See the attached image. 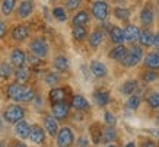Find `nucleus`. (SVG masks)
<instances>
[{
    "label": "nucleus",
    "mask_w": 159,
    "mask_h": 147,
    "mask_svg": "<svg viewBox=\"0 0 159 147\" xmlns=\"http://www.w3.org/2000/svg\"><path fill=\"white\" fill-rule=\"evenodd\" d=\"M137 42L140 44L142 48H149V47H153V33L150 32L149 29H143L140 31V35H139V41Z\"/></svg>",
    "instance_id": "obj_26"
},
{
    "label": "nucleus",
    "mask_w": 159,
    "mask_h": 147,
    "mask_svg": "<svg viewBox=\"0 0 159 147\" xmlns=\"http://www.w3.org/2000/svg\"><path fill=\"white\" fill-rule=\"evenodd\" d=\"M91 15L98 20V22H107L108 15H110V5L107 3L105 0H98L93 2L91 6Z\"/></svg>",
    "instance_id": "obj_5"
},
{
    "label": "nucleus",
    "mask_w": 159,
    "mask_h": 147,
    "mask_svg": "<svg viewBox=\"0 0 159 147\" xmlns=\"http://www.w3.org/2000/svg\"><path fill=\"white\" fill-rule=\"evenodd\" d=\"M12 147H28V146H26L24 141H15L13 144H12Z\"/></svg>",
    "instance_id": "obj_45"
},
{
    "label": "nucleus",
    "mask_w": 159,
    "mask_h": 147,
    "mask_svg": "<svg viewBox=\"0 0 159 147\" xmlns=\"http://www.w3.org/2000/svg\"><path fill=\"white\" fill-rule=\"evenodd\" d=\"M140 147H158V146H156V143H155L153 140H146V141L142 143Z\"/></svg>",
    "instance_id": "obj_43"
},
{
    "label": "nucleus",
    "mask_w": 159,
    "mask_h": 147,
    "mask_svg": "<svg viewBox=\"0 0 159 147\" xmlns=\"http://www.w3.org/2000/svg\"><path fill=\"white\" fill-rule=\"evenodd\" d=\"M7 33V25L5 20H0V39H3Z\"/></svg>",
    "instance_id": "obj_41"
},
{
    "label": "nucleus",
    "mask_w": 159,
    "mask_h": 147,
    "mask_svg": "<svg viewBox=\"0 0 159 147\" xmlns=\"http://www.w3.org/2000/svg\"><path fill=\"white\" fill-rule=\"evenodd\" d=\"M83 5V0H64V9L66 10H70V12H77L80 10Z\"/></svg>",
    "instance_id": "obj_37"
},
{
    "label": "nucleus",
    "mask_w": 159,
    "mask_h": 147,
    "mask_svg": "<svg viewBox=\"0 0 159 147\" xmlns=\"http://www.w3.org/2000/svg\"><path fill=\"white\" fill-rule=\"evenodd\" d=\"M77 144H79V147H88L89 146V140H88V137H80L77 140Z\"/></svg>",
    "instance_id": "obj_42"
},
{
    "label": "nucleus",
    "mask_w": 159,
    "mask_h": 147,
    "mask_svg": "<svg viewBox=\"0 0 159 147\" xmlns=\"http://www.w3.org/2000/svg\"><path fill=\"white\" fill-rule=\"evenodd\" d=\"M117 138V131L114 127H107L101 133V141L102 143H112Z\"/></svg>",
    "instance_id": "obj_35"
},
{
    "label": "nucleus",
    "mask_w": 159,
    "mask_h": 147,
    "mask_svg": "<svg viewBox=\"0 0 159 147\" xmlns=\"http://www.w3.org/2000/svg\"><path fill=\"white\" fill-rule=\"evenodd\" d=\"M29 35H31V29L28 25L18 24L10 29V39L15 42H25L29 38Z\"/></svg>",
    "instance_id": "obj_7"
},
{
    "label": "nucleus",
    "mask_w": 159,
    "mask_h": 147,
    "mask_svg": "<svg viewBox=\"0 0 159 147\" xmlns=\"http://www.w3.org/2000/svg\"><path fill=\"white\" fill-rule=\"evenodd\" d=\"M114 2H117V3H120V2H123V0H114Z\"/></svg>",
    "instance_id": "obj_50"
},
{
    "label": "nucleus",
    "mask_w": 159,
    "mask_h": 147,
    "mask_svg": "<svg viewBox=\"0 0 159 147\" xmlns=\"http://www.w3.org/2000/svg\"><path fill=\"white\" fill-rule=\"evenodd\" d=\"M153 47H156V50H159V31L156 33H153Z\"/></svg>",
    "instance_id": "obj_44"
},
{
    "label": "nucleus",
    "mask_w": 159,
    "mask_h": 147,
    "mask_svg": "<svg viewBox=\"0 0 159 147\" xmlns=\"http://www.w3.org/2000/svg\"><path fill=\"white\" fill-rule=\"evenodd\" d=\"M139 19H140V24L143 25L145 28H149L155 20L153 9H152L150 6H145V7L142 9V12H140V15H139Z\"/></svg>",
    "instance_id": "obj_23"
},
{
    "label": "nucleus",
    "mask_w": 159,
    "mask_h": 147,
    "mask_svg": "<svg viewBox=\"0 0 159 147\" xmlns=\"http://www.w3.org/2000/svg\"><path fill=\"white\" fill-rule=\"evenodd\" d=\"M108 35H110L111 42L114 44V45H121V44L125 42V41H124V32H123V28L117 26V25H112V26H111Z\"/></svg>",
    "instance_id": "obj_25"
},
{
    "label": "nucleus",
    "mask_w": 159,
    "mask_h": 147,
    "mask_svg": "<svg viewBox=\"0 0 159 147\" xmlns=\"http://www.w3.org/2000/svg\"><path fill=\"white\" fill-rule=\"evenodd\" d=\"M48 2H57V0H48Z\"/></svg>",
    "instance_id": "obj_51"
},
{
    "label": "nucleus",
    "mask_w": 159,
    "mask_h": 147,
    "mask_svg": "<svg viewBox=\"0 0 159 147\" xmlns=\"http://www.w3.org/2000/svg\"><path fill=\"white\" fill-rule=\"evenodd\" d=\"M158 71H153V70H146L142 73V80L145 83H153V82L158 80Z\"/></svg>",
    "instance_id": "obj_38"
},
{
    "label": "nucleus",
    "mask_w": 159,
    "mask_h": 147,
    "mask_svg": "<svg viewBox=\"0 0 159 147\" xmlns=\"http://www.w3.org/2000/svg\"><path fill=\"white\" fill-rule=\"evenodd\" d=\"M51 115L57 121H63L70 115V106L66 102H58V104H51Z\"/></svg>",
    "instance_id": "obj_11"
},
{
    "label": "nucleus",
    "mask_w": 159,
    "mask_h": 147,
    "mask_svg": "<svg viewBox=\"0 0 159 147\" xmlns=\"http://www.w3.org/2000/svg\"><path fill=\"white\" fill-rule=\"evenodd\" d=\"M112 13L116 16V19L121 20V22H129L131 18V10L129 7H124V6H117L114 7Z\"/></svg>",
    "instance_id": "obj_28"
},
{
    "label": "nucleus",
    "mask_w": 159,
    "mask_h": 147,
    "mask_svg": "<svg viewBox=\"0 0 159 147\" xmlns=\"http://www.w3.org/2000/svg\"><path fill=\"white\" fill-rule=\"evenodd\" d=\"M123 32H124V41H127L129 44L131 45H134L137 41H139V35H140V28L137 25H127L124 29H123Z\"/></svg>",
    "instance_id": "obj_15"
},
{
    "label": "nucleus",
    "mask_w": 159,
    "mask_h": 147,
    "mask_svg": "<svg viewBox=\"0 0 159 147\" xmlns=\"http://www.w3.org/2000/svg\"><path fill=\"white\" fill-rule=\"evenodd\" d=\"M26 2H34V0H26Z\"/></svg>",
    "instance_id": "obj_52"
},
{
    "label": "nucleus",
    "mask_w": 159,
    "mask_h": 147,
    "mask_svg": "<svg viewBox=\"0 0 159 147\" xmlns=\"http://www.w3.org/2000/svg\"><path fill=\"white\" fill-rule=\"evenodd\" d=\"M89 71H91V76L95 79H105L108 76V67L101 60H92L89 63Z\"/></svg>",
    "instance_id": "obj_9"
},
{
    "label": "nucleus",
    "mask_w": 159,
    "mask_h": 147,
    "mask_svg": "<svg viewBox=\"0 0 159 147\" xmlns=\"http://www.w3.org/2000/svg\"><path fill=\"white\" fill-rule=\"evenodd\" d=\"M15 134L20 138V140H26L29 137V131H31V124L25 119H20L18 122L15 124V128H13Z\"/></svg>",
    "instance_id": "obj_22"
},
{
    "label": "nucleus",
    "mask_w": 159,
    "mask_h": 147,
    "mask_svg": "<svg viewBox=\"0 0 159 147\" xmlns=\"http://www.w3.org/2000/svg\"><path fill=\"white\" fill-rule=\"evenodd\" d=\"M88 28L86 26H73L72 28V37L76 42H83L88 38Z\"/></svg>",
    "instance_id": "obj_31"
},
{
    "label": "nucleus",
    "mask_w": 159,
    "mask_h": 147,
    "mask_svg": "<svg viewBox=\"0 0 159 147\" xmlns=\"http://www.w3.org/2000/svg\"><path fill=\"white\" fill-rule=\"evenodd\" d=\"M104 38H105V35H104V31L102 29H95V31H92L89 35H88V44H89V47L92 48V50H97V48H99L102 45V42H104Z\"/></svg>",
    "instance_id": "obj_18"
},
{
    "label": "nucleus",
    "mask_w": 159,
    "mask_h": 147,
    "mask_svg": "<svg viewBox=\"0 0 159 147\" xmlns=\"http://www.w3.org/2000/svg\"><path fill=\"white\" fill-rule=\"evenodd\" d=\"M93 2H98V0H93Z\"/></svg>",
    "instance_id": "obj_53"
},
{
    "label": "nucleus",
    "mask_w": 159,
    "mask_h": 147,
    "mask_svg": "<svg viewBox=\"0 0 159 147\" xmlns=\"http://www.w3.org/2000/svg\"><path fill=\"white\" fill-rule=\"evenodd\" d=\"M0 147H7V144H6V141H3V140H2V141H0Z\"/></svg>",
    "instance_id": "obj_47"
},
{
    "label": "nucleus",
    "mask_w": 159,
    "mask_h": 147,
    "mask_svg": "<svg viewBox=\"0 0 159 147\" xmlns=\"http://www.w3.org/2000/svg\"><path fill=\"white\" fill-rule=\"evenodd\" d=\"M44 130L50 137H56L58 131V121L53 115H45L44 117Z\"/></svg>",
    "instance_id": "obj_21"
},
{
    "label": "nucleus",
    "mask_w": 159,
    "mask_h": 147,
    "mask_svg": "<svg viewBox=\"0 0 159 147\" xmlns=\"http://www.w3.org/2000/svg\"><path fill=\"white\" fill-rule=\"evenodd\" d=\"M45 137H47V133H45V130L44 127H41L39 124H34V125H31V131H29V140L31 143H34L37 146H41L45 143Z\"/></svg>",
    "instance_id": "obj_10"
},
{
    "label": "nucleus",
    "mask_w": 159,
    "mask_h": 147,
    "mask_svg": "<svg viewBox=\"0 0 159 147\" xmlns=\"http://www.w3.org/2000/svg\"><path fill=\"white\" fill-rule=\"evenodd\" d=\"M75 143V133L70 127L58 128L57 136H56V144L57 147H72Z\"/></svg>",
    "instance_id": "obj_6"
},
{
    "label": "nucleus",
    "mask_w": 159,
    "mask_h": 147,
    "mask_svg": "<svg viewBox=\"0 0 159 147\" xmlns=\"http://www.w3.org/2000/svg\"><path fill=\"white\" fill-rule=\"evenodd\" d=\"M143 48L140 45H133L131 48H127V52L124 54V57L121 58V66L127 67V69H131V67H136L142 60H143Z\"/></svg>",
    "instance_id": "obj_3"
},
{
    "label": "nucleus",
    "mask_w": 159,
    "mask_h": 147,
    "mask_svg": "<svg viewBox=\"0 0 159 147\" xmlns=\"http://www.w3.org/2000/svg\"><path fill=\"white\" fill-rule=\"evenodd\" d=\"M6 96L13 104H29L32 102L35 95V90L28 85H22L18 82H12L6 86Z\"/></svg>",
    "instance_id": "obj_1"
},
{
    "label": "nucleus",
    "mask_w": 159,
    "mask_h": 147,
    "mask_svg": "<svg viewBox=\"0 0 159 147\" xmlns=\"http://www.w3.org/2000/svg\"><path fill=\"white\" fill-rule=\"evenodd\" d=\"M107 147H117L116 144H110V146H107Z\"/></svg>",
    "instance_id": "obj_48"
},
{
    "label": "nucleus",
    "mask_w": 159,
    "mask_h": 147,
    "mask_svg": "<svg viewBox=\"0 0 159 147\" xmlns=\"http://www.w3.org/2000/svg\"><path fill=\"white\" fill-rule=\"evenodd\" d=\"M51 16L56 20H58V22H66L69 19L67 10L64 9L63 6H54L53 9H51Z\"/></svg>",
    "instance_id": "obj_34"
},
{
    "label": "nucleus",
    "mask_w": 159,
    "mask_h": 147,
    "mask_svg": "<svg viewBox=\"0 0 159 147\" xmlns=\"http://www.w3.org/2000/svg\"><path fill=\"white\" fill-rule=\"evenodd\" d=\"M140 104H142V98H140V95H136V93H133V95H130V98L127 99L125 108L130 109V111H136V109H139Z\"/></svg>",
    "instance_id": "obj_36"
},
{
    "label": "nucleus",
    "mask_w": 159,
    "mask_h": 147,
    "mask_svg": "<svg viewBox=\"0 0 159 147\" xmlns=\"http://www.w3.org/2000/svg\"><path fill=\"white\" fill-rule=\"evenodd\" d=\"M13 77H15V82L22 83V85H26L29 82V79H31V69L26 66L18 67V69H15V71H13Z\"/></svg>",
    "instance_id": "obj_24"
},
{
    "label": "nucleus",
    "mask_w": 159,
    "mask_h": 147,
    "mask_svg": "<svg viewBox=\"0 0 159 147\" xmlns=\"http://www.w3.org/2000/svg\"><path fill=\"white\" fill-rule=\"evenodd\" d=\"M92 99H93V104L95 105L104 108V106H107V105L110 104L111 95H110V92L105 89H97L92 93Z\"/></svg>",
    "instance_id": "obj_17"
},
{
    "label": "nucleus",
    "mask_w": 159,
    "mask_h": 147,
    "mask_svg": "<svg viewBox=\"0 0 159 147\" xmlns=\"http://www.w3.org/2000/svg\"><path fill=\"white\" fill-rule=\"evenodd\" d=\"M89 22H91V13L85 9L77 10L76 13L72 16L73 26H86Z\"/></svg>",
    "instance_id": "obj_19"
},
{
    "label": "nucleus",
    "mask_w": 159,
    "mask_h": 147,
    "mask_svg": "<svg viewBox=\"0 0 159 147\" xmlns=\"http://www.w3.org/2000/svg\"><path fill=\"white\" fill-rule=\"evenodd\" d=\"M125 52H127V47H125L124 44H121V45H116L114 48H111L110 52H108V57H110L111 60L121 61V58L124 57Z\"/></svg>",
    "instance_id": "obj_33"
},
{
    "label": "nucleus",
    "mask_w": 159,
    "mask_h": 147,
    "mask_svg": "<svg viewBox=\"0 0 159 147\" xmlns=\"http://www.w3.org/2000/svg\"><path fill=\"white\" fill-rule=\"evenodd\" d=\"M28 48H29V54H32L35 57L41 58V60L48 57V54H50V44L43 37H34V38L29 41Z\"/></svg>",
    "instance_id": "obj_2"
},
{
    "label": "nucleus",
    "mask_w": 159,
    "mask_h": 147,
    "mask_svg": "<svg viewBox=\"0 0 159 147\" xmlns=\"http://www.w3.org/2000/svg\"><path fill=\"white\" fill-rule=\"evenodd\" d=\"M25 114L26 111L20 104H10L7 105L3 111V119L7 124H16L20 119H25Z\"/></svg>",
    "instance_id": "obj_4"
},
{
    "label": "nucleus",
    "mask_w": 159,
    "mask_h": 147,
    "mask_svg": "<svg viewBox=\"0 0 159 147\" xmlns=\"http://www.w3.org/2000/svg\"><path fill=\"white\" fill-rule=\"evenodd\" d=\"M16 3H18V0H2V3H0V12L3 16H10V15L13 13V10L16 9Z\"/></svg>",
    "instance_id": "obj_32"
},
{
    "label": "nucleus",
    "mask_w": 159,
    "mask_h": 147,
    "mask_svg": "<svg viewBox=\"0 0 159 147\" xmlns=\"http://www.w3.org/2000/svg\"><path fill=\"white\" fill-rule=\"evenodd\" d=\"M104 121H105V124L108 125V127H114L116 125V115L111 114L110 111H105L104 112Z\"/></svg>",
    "instance_id": "obj_40"
},
{
    "label": "nucleus",
    "mask_w": 159,
    "mask_h": 147,
    "mask_svg": "<svg viewBox=\"0 0 159 147\" xmlns=\"http://www.w3.org/2000/svg\"><path fill=\"white\" fill-rule=\"evenodd\" d=\"M35 10V5L34 2H26V0H22L16 9V15L19 19H28L29 16H32Z\"/></svg>",
    "instance_id": "obj_14"
},
{
    "label": "nucleus",
    "mask_w": 159,
    "mask_h": 147,
    "mask_svg": "<svg viewBox=\"0 0 159 147\" xmlns=\"http://www.w3.org/2000/svg\"><path fill=\"white\" fill-rule=\"evenodd\" d=\"M67 98V89L63 86H56L51 87L48 92V99L51 104H58V102H66Z\"/></svg>",
    "instance_id": "obj_13"
},
{
    "label": "nucleus",
    "mask_w": 159,
    "mask_h": 147,
    "mask_svg": "<svg viewBox=\"0 0 159 147\" xmlns=\"http://www.w3.org/2000/svg\"><path fill=\"white\" fill-rule=\"evenodd\" d=\"M156 121H158V122H159V112H158V117H156Z\"/></svg>",
    "instance_id": "obj_49"
},
{
    "label": "nucleus",
    "mask_w": 159,
    "mask_h": 147,
    "mask_svg": "<svg viewBox=\"0 0 159 147\" xmlns=\"http://www.w3.org/2000/svg\"><path fill=\"white\" fill-rule=\"evenodd\" d=\"M53 67H54V71H57V73H67L70 70V61H69V58L66 56L58 54L54 58Z\"/></svg>",
    "instance_id": "obj_20"
},
{
    "label": "nucleus",
    "mask_w": 159,
    "mask_h": 147,
    "mask_svg": "<svg viewBox=\"0 0 159 147\" xmlns=\"http://www.w3.org/2000/svg\"><path fill=\"white\" fill-rule=\"evenodd\" d=\"M137 87H139L137 80H136V79H129V80H125L124 83L121 85L120 92L123 93V95H125V96H130V95L134 93L136 90H137Z\"/></svg>",
    "instance_id": "obj_27"
},
{
    "label": "nucleus",
    "mask_w": 159,
    "mask_h": 147,
    "mask_svg": "<svg viewBox=\"0 0 159 147\" xmlns=\"http://www.w3.org/2000/svg\"><path fill=\"white\" fill-rule=\"evenodd\" d=\"M69 106L72 109H75V111H77V112H85V111H89L91 104H89V100H88L83 95L76 93V95L72 96V100H70Z\"/></svg>",
    "instance_id": "obj_12"
},
{
    "label": "nucleus",
    "mask_w": 159,
    "mask_h": 147,
    "mask_svg": "<svg viewBox=\"0 0 159 147\" xmlns=\"http://www.w3.org/2000/svg\"><path fill=\"white\" fill-rule=\"evenodd\" d=\"M124 147H136V144L133 141H130V143H127V144H125Z\"/></svg>",
    "instance_id": "obj_46"
},
{
    "label": "nucleus",
    "mask_w": 159,
    "mask_h": 147,
    "mask_svg": "<svg viewBox=\"0 0 159 147\" xmlns=\"http://www.w3.org/2000/svg\"><path fill=\"white\" fill-rule=\"evenodd\" d=\"M13 66L9 61H0V79L2 80H9L10 77H13Z\"/></svg>",
    "instance_id": "obj_30"
},
{
    "label": "nucleus",
    "mask_w": 159,
    "mask_h": 147,
    "mask_svg": "<svg viewBox=\"0 0 159 147\" xmlns=\"http://www.w3.org/2000/svg\"><path fill=\"white\" fill-rule=\"evenodd\" d=\"M143 64L148 70L159 71V50L158 51H150L146 56H143Z\"/></svg>",
    "instance_id": "obj_16"
},
{
    "label": "nucleus",
    "mask_w": 159,
    "mask_h": 147,
    "mask_svg": "<svg viewBox=\"0 0 159 147\" xmlns=\"http://www.w3.org/2000/svg\"><path fill=\"white\" fill-rule=\"evenodd\" d=\"M146 102H148V105H149L150 109H159V92L150 93V95L148 96Z\"/></svg>",
    "instance_id": "obj_39"
},
{
    "label": "nucleus",
    "mask_w": 159,
    "mask_h": 147,
    "mask_svg": "<svg viewBox=\"0 0 159 147\" xmlns=\"http://www.w3.org/2000/svg\"><path fill=\"white\" fill-rule=\"evenodd\" d=\"M9 63L13 66V69L26 66V52L19 47L12 48L9 54Z\"/></svg>",
    "instance_id": "obj_8"
},
{
    "label": "nucleus",
    "mask_w": 159,
    "mask_h": 147,
    "mask_svg": "<svg viewBox=\"0 0 159 147\" xmlns=\"http://www.w3.org/2000/svg\"><path fill=\"white\" fill-rule=\"evenodd\" d=\"M60 82H61V76H60V73H57V71H47L45 76H44V83L47 86H50V87L58 86Z\"/></svg>",
    "instance_id": "obj_29"
}]
</instances>
